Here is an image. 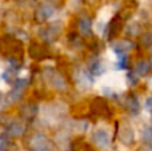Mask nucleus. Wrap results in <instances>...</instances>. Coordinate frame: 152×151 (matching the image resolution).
<instances>
[{"instance_id": "nucleus-1", "label": "nucleus", "mask_w": 152, "mask_h": 151, "mask_svg": "<svg viewBox=\"0 0 152 151\" xmlns=\"http://www.w3.org/2000/svg\"><path fill=\"white\" fill-rule=\"evenodd\" d=\"M74 80H75L76 86H77L79 88H81V90H88V88L92 86V82H94L92 74L84 68H76L75 70Z\"/></svg>"}, {"instance_id": "nucleus-2", "label": "nucleus", "mask_w": 152, "mask_h": 151, "mask_svg": "<svg viewBox=\"0 0 152 151\" xmlns=\"http://www.w3.org/2000/svg\"><path fill=\"white\" fill-rule=\"evenodd\" d=\"M45 79H47L48 84H50L51 87L55 88V90H58V91H64L67 88L64 78L60 75V72H58L53 68L45 71Z\"/></svg>"}, {"instance_id": "nucleus-3", "label": "nucleus", "mask_w": 152, "mask_h": 151, "mask_svg": "<svg viewBox=\"0 0 152 151\" xmlns=\"http://www.w3.org/2000/svg\"><path fill=\"white\" fill-rule=\"evenodd\" d=\"M61 32V26L59 23H51L50 26L44 27V28L39 29V36L42 37L44 42L52 43L59 37Z\"/></svg>"}, {"instance_id": "nucleus-4", "label": "nucleus", "mask_w": 152, "mask_h": 151, "mask_svg": "<svg viewBox=\"0 0 152 151\" xmlns=\"http://www.w3.org/2000/svg\"><path fill=\"white\" fill-rule=\"evenodd\" d=\"M29 146L34 151H51L52 150V144L51 141L44 135V134H35L31 138Z\"/></svg>"}, {"instance_id": "nucleus-5", "label": "nucleus", "mask_w": 152, "mask_h": 151, "mask_svg": "<svg viewBox=\"0 0 152 151\" xmlns=\"http://www.w3.org/2000/svg\"><path fill=\"white\" fill-rule=\"evenodd\" d=\"M92 142L95 143V146L99 149H107L111 144V135L105 128H97L92 134Z\"/></svg>"}, {"instance_id": "nucleus-6", "label": "nucleus", "mask_w": 152, "mask_h": 151, "mask_svg": "<svg viewBox=\"0 0 152 151\" xmlns=\"http://www.w3.org/2000/svg\"><path fill=\"white\" fill-rule=\"evenodd\" d=\"M119 139L124 146H131L135 142V133L129 123H123V126L120 127V131H119Z\"/></svg>"}, {"instance_id": "nucleus-7", "label": "nucleus", "mask_w": 152, "mask_h": 151, "mask_svg": "<svg viewBox=\"0 0 152 151\" xmlns=\"http://www.w3.org/2000/svg\"><path fill=\"white\" fill-rule=\"evenodd\" d=\"M92 111H94L95 115H97V117H100V118H108L112 114L108 103L102 98L95 99V102L92 103Z\"/></svg>"}, {"instance_id": "nucleus-8", "label": "nucleus", "mask_w": 152, "mask_h": 151, "mask_svg": "<svg viewBox=\"0 0 152 151\" xmlns=\"http://www.w3.org/2000/svg\"><path fill=\"white\" fill-rule=\"evenodd\" d=\"M53 12H55V10H53V7L51 4H43V5H40V7L37 8V11L35 12V19H36L39 23L47 21L48 19L53 15Z\"/></svg>"}, {"instance_id": "nucleus-9", "label": "nucleus", "mask_w": 152, "mask_h": 151, "mask_svg": "<svg viewBox=\"0 0 152 151\" xmlns=\"http://www.w3.org/2000/svg\"><path fill=\"white\" fill-rule=\"evenodd\" d=\"M132 48H134V43L129 40H120L112 44V50L115 51L116 55H127V52H129Z\"/></svg>"}, {"instance_id": "nucleus-10", "label": "nucleus", "mask_w": 152, "mask_h": 151, "mask_svg": "<svg viewBox=\"0 0 152 151\" xmlns=\"http://www.w3.org/2000/svg\"><path fill=\"white\" fill-rule=\"evenodd\" d=\"M123 20H124V18L120 13H118L112 19V21L110 23V28H108V37H113L116 34H119V31L123 27Z\"/></svg>"}, {"instance_id": "nucleus-11", "label": "nucleus", "mask_w": 152, "mask_h": 151, "mask_svg": "<svg viewBox=\"0 0 152 151\" xmlns=\"http://www.w3.org/2000/svg\"><path fill=\"white\" fill-rule=\"evenodd\" d=\"M47 54L48 51L45 50V47L43 44H32L31 48H29V55L32 56L34 59H36V60H42V59L47 58Z\"/></svg>"}, {"instance_id": "nucleus-12", "label": "nucleus", "mask_w": 152, "mask_h": 151, "mask_svg": "<svg viewBox=\"0 0 152 151\" xmlns=\"http://www.w3.org/2000/svg\"><path fill=\"white\" fill-rule=\"evenodd\" d=\"M7 133L12 136H19L24 133V126L18 120H12L7 125Z\"/></svg>"}, {"instance_id": "nucleus-13", "label": "nucleus", "mask_w": 152, "mask_h": 151, "mask_svg": "<svg viewBox=\"0 0 152 151\" xmlns=\"http://www.w3.org/2000/svg\"><path fill=\"white\" fill-rule=\"evenodd\" d=\"M126 108L128 110V112L131 114H137L140 111V104H139V100L135 95H129L128 98L126 99Z\"/></svg>"}, {"instance_id": "nucleus-14", "label": "nucleus", "mask_w": 152, "mask_h": 151, "mask_svg": "<svg viewBox=\"0 0 152 151\" xmlns=\"http://www.w3.org/2000/svg\"><path fill=\"white\" fill-rule=\"evenodd\" d=\"M79 29L83 35H91L92 34V21L88 16H81L79 20Z\"/></svg>"}, {"instance_id": "nucleus-15", "label": "nucleus", "mask_w": 152, "mask_h": 151, "mask_svg": "<svg viewBox=\"0 0 152 151\" xmlns=\"http://www.w3.org/2000/svg\"><path fill=\"white\" fill-rule=\"evenodd\" d=\"M151 68V62H145L142 60L135 66V75L136 76H144Z\"/></svg>"}, {"instance_id": "nucleus-16", "label": "nucleus", "mask_w": 152, "mask_h": 151, "mask_svg": "<svg viewBox=\"0 0 152 151\" xmlns=\"http://www.w3.org/2000/svg\"><path fill=\"white\" fill-rule=\"evenodd\" d=\"M89 67H91V74H92V75H99V74H102L103 70H104V67H103L102 62H100L97 58H95L94 60L91 62Z\"/></svg>"}, {"instance_id": "nucleus-17", "label": "nucleus", "mask_w": 152, "mask_h": 151, "mask_svg": "<svg viewBox=\"0 0 152 151\" xmlns=\"http://www.w3.org/2000/svg\"><path fill=\"white\" fill-rule=\"evenodd\" d=\"M126 34L129 36H136L140 34V24L137 21H132L131 24H128L126 28Z\"/></svg>"}, {"instance_id": "nucleus-18", "label": "nucleus", "mask_w": 152, "mask_h": 151, "mask_svg": "<svg viewBox=\"0 0 152 151\" xmlns=\"http://www.w3.org/2000/svg\"><path fill=\"white\" fill-rule=\"evenodd\" d=\"M142 43L144 47H151L152 45V31L145 32L144 35L142 36Z\"/></svg>"}, {"instance_id": "nucleus-19", "label": "nucleus", "mask_w": 152, "mask_h": 151, "mask_svg": "<svg viewBox=\"0 0 152 151\" xmlns=\"http://www.w3.org/2000/svg\"><path fill=\"white\" fill-rule=\"evenodd\" d=\"M8 149V139L4 134H0V151H7Z\"/></svg>"}, {"instance_id": "nucleus-20", "label": "nucleus", "mask_w": 152, "mask_h": 151, "mask_svg": "<svg viewBox=\"0 0 152 151\" xmlns=\"http://www.w3.org/2000/svg\"><path fill=\"white\" fill-rule=\"evenodd\" d=\"M20 4H24V5H32L36 3V0H18Z\"/></svg>"}, {"instance_id": "nucleus-21", "label": "nucleus", "mask_w": 152, "mask_h": 151, "mask_svg": "<svg viewBox=\"0 0 152 151\" xmlns=\"http://www.w3.org/2000/svg\"><path fill=\"white\" fill-rule=\"evenodd\" d=\"M145 108L152 112V98H148L147 100H145Z\"/></svg>"}, {"instance_id": "nucleus-22", "label": "nucleus", "mask_w": 152, "mask_h": 151, "mask_svg": "<svg viewBox=\"0 0 152 151\" xmlns=\"http://www.w3.org/2000/svg\"><path fill=\"white\" fill-rule=\"evenodd\" d=\"M137 151H152V147H150V146H147V144H145V146L140 147Z\"/></svg>"}, {"instance_id": "nucleus-23", "label": "nucleus", "mask_w": 152, "mask_h": 151, "mask_svg": "<svg viewBox=\"0 0 152 151\" xmlns=\"http://www.w3.org/2000/svg\"><path fill=\"white\" fill-rule=\"evenodd\" d=\"M3 104H4V96H3V94L0 92V110L3 108Z\"/></svg>"}, {"instance_id": "nucleus-24", "label": "nucleus", "mask_w": 152, "mask_h": 151, "mask_svg": "<svg viewBox=\"0 0 152 151\" xmlns=\"http://www.w3.org/2000/svg\"><path fill=\"white\" fill-rule=\"evenodd\" d=\"M151 66H152V56H151Z\"/></svg>"}, {"instance_id": "nucleus-25", "label": "nucleus", "mask_w": 152, "mask_h": 151, "mask_svg": "<svg viewBox=\"0 0 152 151\" xmlns=\"http://www.w3.org/2000/svg\"><path fill=\"white\" fill-rule=\"evenodd\" d=\"M150 1H151V4H152V0H150Z\"/></svg>"}]
</instances>
